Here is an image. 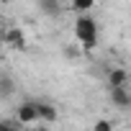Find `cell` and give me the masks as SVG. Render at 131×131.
Segmentation results:
<instances>
[{
  "label": "cell",
  "instance_id": "cell-1",
  "mask_svg": "<svg viewBox=\"0 0 131 131\" xmlns=\"http://www.w3.org/2000/svg\"><path fill=\"white\" fill-rule=\"evenodd\" d=\"M72 31H75V39H77V44L82 46V51H90V49H95V44H98V36H100V28H98V21H95L93 16H88V13H80V16L75 18V26H72Z\"/></svg>",
  "mask_w": 131,
  "mask_h": 131
},
{
  "label": "cell",
  "instance_id": "cell-2",
  "mask_svg": "<svg viewBox=\"0 0 131 131\" xmlns=\"http://www.w3.org/2000/svg\"><path fill=\"white\" fill-rule=\"evenodd\" d=\"M3 44H8V46H13L18 51H26L28 49V41H26V36H23V31L18 26H10V28L3 31Z\"/></svg>",
  "mask_w": 131,
  "mask_h": 131
},
{
  "label": "cell",
  "instance_id": "cell-3",
  "mask_svg": "<svg viewBox=\"0 0 131 131\" xmlns=\"http://www.w3.org/2000/svg\"><path fill=\"white\" fill-rule=\"evenodd\" d=\"M16 118H18L23 126H28V123H36V121H39V113H36V105H34V100H23V103L16 108Z\"/></svg>",
  "mask_w": 131,
  "mask_h": 131
},
{
  "label": "cell",
  "instance_id": "cell-4",
  "mask_svg": "<svg viewBox=\"0 0 131 131\" xmlns=\"http://www.w3.org/2000/svg\"><path fill=\"white\" fill-rule=\"evenodd\" d=\"M34 105H36L39 121H44V123H54V121L59 118V111H57V105H51L49 100H34Z\"/></svg>",
  "mask_w": 131,
  "mask_h": 131
},
{
  "label": "cell",
  "instance_id": "cell-5",
  "mask_svg": "<svg viewBox=\"0 0 131 131\" xmlns=\"http://www.w3.org/2000/svg\"><path fill=\"white\" fill-rule=\"evenodd\" d=\"M108 90H111V103H113L116 108L126 111V108L131 105V95H128V88H126V85H121V88H108Z\"/></svg>",
  "mask_w": 131,
  "mask_h": 131
},
{
  "label": "cell",
  "instance_id": "cell-6",
  "mask_svg": "<svg viewBox=\"0 0 131 131\" xmlns=\"http://www.w3.org/2000/svg\"><path fill=\"white\" fill-rule=\"evenodd\" d=\"M36 5H39V10L46 16V18H59L62 16V0H36Z\"/></svg>",
  "mask_w": 131,
  "mask_h": 131
},
{
  "label": "cell",
  "instance_id": "cell-7",
  "mask_svg": "<svg viewBox=\"0 0 131 131\" xmlns=\"http://www.w3.org/2000/svg\"><path fill=\"white\" fill-rule=\"evenodd\" d=\"M121 85H128V72L123 67H113L108 72V88H121Z\"/></svg>",
  "mask_w": 131,
  "mask_h": 131
},
{
  "label": "cell",
  "instance_id": "cell-8",
  "mask_svg": "<svg viewBox=\"0 0 131 131\" xmlns=\"http://www.w3.org/2000/svg\"><path fill=\"white\" fill-rule=\"evenodd\" d=\"M16 93V82L10 75H0V100H5Z\"/></svg>",
  "mask_w": 131,
  "mask_h": 131
},
{
  "label": "cell",
  "instance_id": "cell-9",
  "mask_svg": "<svg viewBox=\"0 0 131 131\" xmlns=\"http://www.w3.org/2000/svg\"><path fill=\"white\" fill-rule=\"evenodd\" d=\"M95 5V0H70V8L75 13H90Z\"/></svg>",
  "mask_w": 131,
  "mask_h": 131
},
{
  "label": "cell",
  "instance_id": "cell-10",
  "mask_svg": "<svg viewBox=\"0 0 131 131\" xmlns=\"http://www.w3.org/2000/svg\"><path fill=\"white\" fill-rule=\"evenodd\" d=\"M0 131H23V123L18 118H0Z\"/></svg>",
  "mask_w": 131,
  "mask_h": 131
},
{
  "label": "cell",
  "instance_id": "cell-11",
  "mask_svg": "<svg viewBox=\"0 0 131 131\" xmlns=\"http://www.w3.org/2000/svg\"><path fill=\"white\" fill-rule=\"evenodd\" d=\"M93 131H113V121L111 118H98L93 123Z\"/></svg>",
  "mask_w": 131,
  "mask_h": 131
},
{
  "label": "cell",
  "instance_id": "cell-12",
  "mask_svg": "<svg viewBox=\"0 0 131 131\" xmlns=\"http://www.w3.org/2000/svg\"><path fill=\"white\" fill-rule=\"evenodd\" d=\"M64 54H67V59H77V57H80V51H77V49H70V46L64 49Z\"/></svg>",
  "mask_w": 131,
  "mask_h": 131
},
{
  "label": "cell",
  "instance_id": "cell-13",
  "mask_svg": "<svg viewBox=\"0 0 131 131\" xmlns=\"http://www.w3.org/2000/svg\"><path fill=\"white\" fill-rule=\"evenodd\" d=\"M31 131H51L49 126H36V128H31Z\"/></svg>",
  "mask_w": 131,
  "mask_h": 131
},
{
  "label": "cell",
  "instance_id": "cell-14",
  "mask_svg": "<svg viewBox=\"0 0 131 131\" xmlns=\"http://www.w3.org/2000/svg\"><path fill=\"white\" fill-rule=\"evenodd\" d=\"M5 44H3V28H0V49H3Z\"/></svg>",
  "mask_w": 131,
  "mask_h": 131
}]
</instances>
